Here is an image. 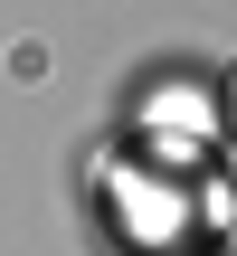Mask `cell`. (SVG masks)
Here are the masks:
<instances>
[{"mask_svg": "<svg viewBox=\"0 0 237 256\" xmlns=\"http://www.w3.org/2000/svg\"><path fill=\"white\" fill-rule=\"evenodd\" d=\"M228 133H237V76H228Z\"/></svg>", "mask_w": 237, "mask_h": 256, "instance_id": "1", "label": "cell"}]
</instances>
